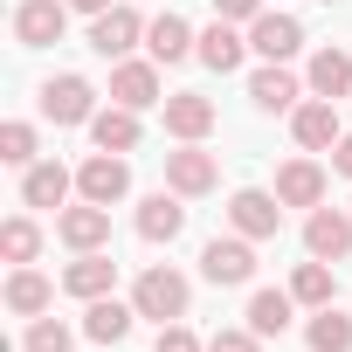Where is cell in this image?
Wrapping results in <instances>:
<instances>
[{"label":"cell","mask_w":352,"mask_h":352,"mask_svg":"<svg viewBox=\"0 0 352 352\" xmlns=\"http://www.w3.org/2000/svg\"><path fill=\"white\" fill-rule=\"evenodd\" d=\"M131 304H138V318H152V324H180L187 304H194V283L173 270V263H152V270H138Z\"/></svg>","instance_id":"6da1fadb"},{"label":"cell","mask_w":352,"mask_h":352,"mask_svg":"<svg viewBox=\"0 0 352 352\" xmlns=\"http://www.w3.org/2000/svg\"><path fill=\"white\" fill-rule=\"evenodd\" d=\"M42 118L63 124V131H69V124H90V118H97V83L76 76V69L49 76V83H42Z\"/></svg>","instance_id":"7a4b0ae2"},{"label":"cell","mask_w":352,"mask_h":352,"mask_svg":"<svg viewBox=\"0 0 352 352\" xmlns=\"http://www.w3.org/2000/svg\"><path fill=\"white\" fill-rule=\"evenodd\" d=\"M201 276H208L214 290L256 283V242H249V235H214V242L201 249Z\"/></svg>","instance_id":"3957f363"},{"label":"cell","mask_w":352,"mask_h":352,"mask_svg":"<svg viewBox=\"0 0 352 352\" xmlns=\"http://www.w3.org/2000/svg\"><path fill=\"white\" fill-rule=\"evenodd\" d=\"M228 228L249 235V242H276V228H283L276 187H242V194H228Z\"/></svg>","instance_id":"277c9868"},{"label":"cell","mask_w":352,"mask_h":352,"mask_svg":"<svg viewBox=\"0 0 352 352\" xmlns=\"http://www.w3.org/2000/svg\"><path fill=\"white\" fill-rule=\"evenodd\" d=\"M124 194H131V166H124V152H90V159L76 166V201L118 208Z\"/></svg>","instance_id":"5b68a950"},{"label":"cell","mask_w":352,"mask_h":352,"mask_svg":"<svg viewBox=\"0 0 352 352\" xmlns=\"http://www.w3.org/2000/svg\"><path fill=\"white\" fill-rule=\"evenodd\" d=\"M173 90L159 83V63L145 56H124V63H111V104H124V111H152V104H166Z\"/></svg>","instance_id":"8992f818"},{"label":"cell","mask_w":352,"mask_h":352,"mask_svg":"<svg viewBox=\"0 0 352 352\" xmlns=\"http://www.w3.org/2000/svg\"><path fill=\"white\" fill-rule=\"evenodd\" d=\"M166 187H173V194H187V201L214 194V187H221V159H214L208 145H180V152H166Z\"/></svg>","instance_id":"52a82bcc"},{"label":"cell","mask_w":352,"mask_h":352,"mask_svg":"<svg viewBox=\"0 0 352 352\" xmlns=\"http://www.w3.org/2000/svg\"><path fill=\"white\" fill-rule=\"evenodd\" d=\"M145 28H152V21H145L138 8H124V0H118L111 14H97V21H90V49H97L104 63H124V56L145 42Z\"/></svg>","instance_id":"ba28073f"},{"label":"cell","mask_w":352,"mask_h":352,"mask_svg":"<svg viewBox=\"0 0 352 352\" xmlns=\"http://www.w3.org/2000/svg\"><path fill=\"white\" fill-rule=\"evenodd\" d=\"M249 49H256L263 63H290V56L304 49V21L283 14V8H263V14L249 21Z\"/></svg>","instance_id":"9c48e42d"},{"label":"cell","mask_w":352,"mask_h":352,"mask_svg":"<svg viewBox=\"0 0 352 352\" xmlns=\"http://www.w3.org/2000/svg\"><path fill=\"white\" fill-rule=\"evenodd\" d=\"M304 256L345 263V256H352V214H345V208H311V214H304Z\"/></svg>","instance_id":"30bf717a"},{"label":"cell","mask_w":352,"mask_h":352,"mask_svg":"<svg viewBox=\"0 0 352 352\" xmlns=\"http://www.w3.org/2000/svg\"><path fill=\"white\" fill-rule=\"evenodd\" d=\"M290 138H297L304 152H331V145L345 138V124H338V104H331V97H304V104L290 111Z\"/></svg>","instance_id":"8fae6325"},{"label":"cell","mask_w":352,"mask_h":352,"mask_svg":"<svg viewBox=\"0 0 352 352\" xmlns=\"http://www.w3.org/2000/svg\"><path fill=\"white\" fill-rule=\"evenodd\" d=\"M159 111H166V131L180 138V145H201V138L214 131V118H221V111H214V97H201V90H173Z\"/></svg>","instance_id":"7c38bea8"},{"label":"cell","mask_w":352,"mask_h":352,"mask_svg":"<svg viewBox=\"0 0 352 352\" xmlns=\"http://www.w3.org/2000/svg\"><path fill=\"white\" fill-rule=\"evenodd\" d=\"M69 28V0H21L14 8V42L21 49H49Z\"/></svg>","instance_id":"4fadbf2b"},{"label":"cell","mask_w":352,"mask_h":352,"mask_svg":"<svg viewBox=\"0 0 352 352\" xmlns=\"http://www.w3.org/2000/svg\"><path fill=\"white\" fill-rule=\"evenodd\" d=\"M304 90H311V83H297L283 63H263V69L249 76V104H256L263 118H283V111H297V104H304Z\"/></svg>","instance_id":"5bb4252c"},{"label":"cell","mask_w":352,"mask_h":352,"mask_svg":"<svg viewBox=\"0 0 352 352\" xmlns=\"http://www.w3.org/2000/svg\"><path fill=\"white\" fill-rule=\"evenodd\" d=\"M56 235L83 256V249H111V208H97V201H76V208H63L56 214Z\"/></svg>","instance_id":"9a60e30c"},{"label":"cell","mask_w":352,"mask_h":352,"mask_svg":"<svg viewBox=\"0 0 352 352\" xmlns=\"http://www.w3.org/2000/svg\"><path fill=\"white\" fill-rule=\"evenodd\" d=\"M69 194H76V173L56 166V159H35V166L21 173V201H28V208H56V214H63Z\"/></svg>","instance_id":"2e32d148"},{"label":"cell","mask_w":352,"mask_h":352,"mask_svg":"<svg viewBox=\"0 0 352 352\" xmlns=\"http://www.w3.org/2000/svg\"><path fill=\"white\" fill-rule=\"evenodd\" d=\"M187 194H173V187H159V194H145L138 201V235L159 249V242H180V228H187V208H180Z\"/></svg>","instance_id":"e0dca14e"},{"label":"cell","mask_w":352,"mask_h":352,"mask_svg":"<svg viewBox=\"0 0 352 352\" xmlns=\"http://www.w3.org/2000/svg\"><path fill=\"white\" fill-rule=\"evenodd\" d=\"M138 324V304H118V297H90L83 304V338L90 345H124Z\"/></svg>","instance_id":"ac0fdd59"},{"label":"cell","mask_w":352,"mask_h":352,"mask_svg":"<svg viewBox=\"0 0 352 352\" xmlns=\"http://www.w3.org/2000/svg\"><path fill=\"white\" fill-rule=\"evenodd\" d=\"M276 201L283 208H324V166L318 159H283L276 166Z\"/></svg>","instance_id":"d6986e66"},{"label":"cell","mask_w":352,"mask_h":352,"mask_svg":"<svg viewBox=\"0 0 352 352\" xmlns=\"http://www.w3.org/2000/svg\"><path fill=\"white\" fill-rule=\"evenodd\" d=\"M194 56H201L214 76H235V69H242V56H249V35H242L235 21H221V14H214V28H201V49H194Z\"/></svg>","instance_id":"ffe728a7"},{"label":"cell","mask_w":352,"mask_h":352,"mask_svg":"<svg viewBox=\"0 0 352 352\" xmlns=\"http://www.w3.org/2000/svg\"><path fill=\"white\" fill-rule=\"evenodd\" d=\"M111 283H118L111 249H83V256L63 270V290H69V297H83V304H90V297H111Z\"/></svg>","instance_id":"44dd1931"},{"label":"cell","mask_w":352,"mask_h":352,"mask_svg":"<svg viewBox=\"0 0 352 352\" xmlns=\"http://www.w3.org/2000/svg\"><path fill=\"white\" fill-rule=\"evenodd\" d=\"M194 49H201V35L187 28V14H159V21L145 28V56H152L159 69H166V63H187Z\"/></svg>","instance_id":"7402d4cb"},{"label":"cell","mask_w":352,"mask_h":352,"mask_svg":"<svg viewBox=\"0 0 352 352\" xmlns=\"http://www.w3.org/2000/svg\"><path fill=\"white\" fill-rule=\"evenodd\" d=\"M49 304H56V283H49L35 263H14V276H8V311H14V318H49Z\"/></svg>","instance_id":"603a6c76"},{"label":"cell","mask_w":352,"mask_h":352,"mask_svg":"<svg viewBox=\"0 0 352 352\" xmlns=\"http://www.w3.org/2000/svg\"><path fill=\"white\" fill-rule=\"evenodd\" d=\"M138 138H145V124H138V111H124V104H111V111L90 118V145H97V152H138Z\"/></svg>","instance_id":"cb8c5ba5"},{"label":"cell","mask_w":352,"mask_h":352,"mask_svg":"<svg viewBox=\"0 0 352 352\" xmlns=\"http://www.w3.org/2000/svg\"><path fill=\"white\" fill-rule=\"evenodd\" d=\"M290 297L304 304V311H324V304H338V263H297L290 270Z\"/></svg>","instance_id":"d4e9b609"},{"label":"cell","mask_w":352,"mask_h":352,"mask_svg":"<svg viewBox=\"0 0 352 352\" xmlns=\"http://www.w3.org/2000/svg\"><path fill=\"white\" fill-rule=\"evenodd\" d=\"M242 318H249L256 338H283L290 318H297V297H290V290H249V311H242Z\"/></svg>","instance_id":"484cf974"},{"label":"cell","mask_w":352,"mask_h":352,"mask_svg":"<svg viewBox=\"0 0 352 352\" xmlns=\"http://www.w3.org/2000/svg\"><path fill=\"white\" fill-rule=\"evenodd\" d=\"M304 83H311V97H352V56L345 49H318L311 63H304Z\"/></svg>","instance_id":"4316f807"},{"label":"cell","mask_w":352,"mask_h":352,"mask_svg":"<svg viewBox=\"0 0 352 352\" xmlns=\"http://www.w3.org/2000/svg\"><path fill=\"white\" fill-rule=\"evenodd\" d=\"M304 345H311V352H352V318H345L338 304L311 311V324H304Z\"/></svg>","instance_id":"83f0119b"},{"label":"cell","mask_w":352,"mask_h":352,"mask_svg":"<svg viewBox=\"0 0 352 352\" xmlns=\"http://www.w3.org/2000/svg\"><path fill=\"white\" fill-rule=\"evenodd\" d=\"M0 256H8V263H35L42 256V228L28 214H8V221H0Z\"/></svg>","instance_id":"f1b7e54d"},{"label":"cell","mask_w":352,"mask_h":352,"mask_svg":"<svg viewBox=\"0 0 352 352\" xmlns=\"http://www.w3.org/2000/svg\"><path fill=\"white\" fill-rule=\"evenodd\" d=\"M35 152H42V138H35V124H21V118H8V124H0V159H8V166H35Z\"/></svg>","instance_id":"f546056e"},{"label":"cell","mask_w":352,"mask_h":352,"mask_svg":"<svg viewBox=\"0 0 352 352\" xmlns=\"http://www.w3.org/2000/svg\"><path fill=\"white\" fill-rule=\"evenodd\" d=\"M69 345H76V331L63 318H28V331H21V352H69Z\"/></svg>","instance_id":"4dcf8cb0"},{"label":"cell","mask_w":352,"mask_h":352,"mask_svg":"<svg viewBox=\"0 0 352 352\" xmlns=\"http://www.w3.org/2000/svg\"><path fill=\"white\" fill-rule=\"evenodd\" d=\"M152 352H208V338H194L187 318H180V324H159V345Z\"/></svg>","instance_id":"1f68e13d"},{"label":"cell","mask_w":352,"mask_h":352,"mask_svg":"<svg viewBox=\"0 0 352 352\" xmlns=\"http://www.w3.org/2000/svg\"><path fill=\"white\" fill-rule=\"evenodd\" d=\"M208 352H263V338H256L249 324H228V331H214V338H208Z\"/></svg>","instance_id":"d6a6232c"},{"label":"cell","mask_w":352,"mask_h":352,"mask_svg":"<svg viewBox=\"0 0 352 352\" xmlns=\"http://www.w3.org/2000/svg\"><path fill=\"white\" fill-rule=\"evenodd\" d=\"M214 14H221V21H235V28H249V21L263 14V0H214Z\"/></svg>","instance_id":"836d02e7"},{"label":"cell","mask_w":352,"mask_h":352,"mask_svg":"<svg viewBox=\"0 0 352 352\" xmlns=\"http://www.w3.org/2000/svg\"><path fill=\"white\" fill-rule=\"evenodd\" d=\"M331 173H345V180H352V131L331 145Z\"/></svg>","instance_id":"e575fe53"},{"label":"cell","mask_w":352,"mask_h":352,"mask_svg":"<svg viewBox=\"0 0 352 352\" xmlns=\"http://www.w3.org/2000/svg\"><path fill=\"white\" fill-rule=\"evenodd\" d=\"M69 8H76V14H90V21H97V14H111V8H118V0H69Z\"/></svg>","instance_id":"d590c367"},{"label":"cell","mask_w":352,"mask_h":352,"mask_svg":"<svg viewBox=\"0 0 352 352\" xmlns=\"http://www.w3.org/2000/svg\"><path fill=\"white\" fill-rule=\"evenodd\" d=\"M324 8H331V0H324Z\"/></svg>","instance_id":"8d00e7d4"}]
</instances>
